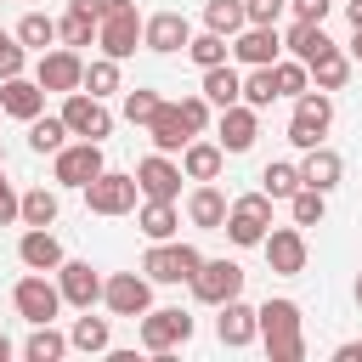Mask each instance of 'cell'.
Here are the masks:
<instances>
[{
  "label": "cell",
  "mask_w": 362,
  "mask_h": 362,
  "mask_svg": "<svg viewBox=\"0 0 362 362\" xmlns=\"http://www.w3.org/2000/svg\"><path fill=\"white\" fill-rule=\"evenodd\" d=\"M6 40H11V34H6V28H0V45H6Z\"/></svg>",
  "instance_id": "cell-56"
},
{
  "label": "cell",
  "mask_w": 362,
  "mask_h": 362,
  "mask_svg": "<svg viewBox=\"0 0 362 362\" xmlns=\"http://www.w3.org/2000/svg\"><path fill=\"white\" fill-rule=\"evenodd\" d=\"M62 124H68V136L102 141V136L113 130V113L102 107V96H90V90H68V102H62Z\"/></svg>",
  "instance_id": "cell-8"
},
{
  "label": "cell",
  "mask_w": 362,
  "mask_h": 362,
  "mask_svg": "<svg viewBox=\"0 0 362 362\" xmlns=\"http://www.w3.org/2000/svg\"><path fill=\"white\" fill-rule=\"evenodd\" d=\"M288 6H294V17H300V23H322L334 0H288Z\"/></svg>",
  "instance_id": "cell-48"
},
{
  "label": "cell",
  "mask_w": 362,
  "mask_h": 362,
  "mask_svg": "<svg viewBox=\"0 0 362 362\" xmlns=\"http://www.w3.org/2000/svg\"><path fill=\"white\" fill-rule=\"evenodd\" d=\"M339 175H345V158H339L334 147H305V164H300V181H305V187L334 192V187H339Z\"/></svg>",
  "instance_id": "cell-25"
},
{
  "label": "cell",
  "mask_w": 362,
  "mask_h": 362,
  "mask_svg": "<svg viewBox=\"0 0 362 362\" xmlns=\"http://www.w3.org/2000/svg\"><path fill=\"white\" fill-rule=\"evenodd\" d=\"M243 23H249V17H243V0H209V6H204V28H215V34H226V40H232Z\"/></svg>",
  "instance_id": "cell-37"
},
{
  "label": "cell",
  "mask_w": 362,
  "mask_h": 362,
  "mask_svg": "<svg viewBox=\"0 0 362 362\" xmlns=\"http://www.w3.org/2000/svg\"><path fill=\"white\" fill-rule=\"evenodd\" d=\"M62 136H68L62 113H57V119H45V113H34V119H28V147H34V153H57V147H62Z\"/></svg>",
  "instance_id": "cell-39"
},
{
  "label": "cell",
  "mask_w": 362,
  "mask_h": 362,
  "mask_svg": "<svg viewBox=\"0 0 362 362\" xmlns=\"http://www.w3.org/2000/svg\"><path fill=\"white\" fill-rule=\"evenodd\" d=\"M11 221H17V192L6 181V170H0V226H11Z\"/></svg>",
  "instance_id": "cell-49"
},
{
  "label": "cell",
  "mask_w": 362,
  "mask_h": 362,
  "mask_svg": "<svg viewBox=\"0 0 362 362\" xmlns=\"http://www.w3.org/2000/svg\"><path fill=\"white\" fill-rule=\"evenodd\" d=\"M57 40V17H45V11H28L23 23H17V45L23 51H45Z\"/></svg>",
  "instance_id": "cell-33"
},
{
  "label": "cell",
  "mask_w": 362,
  "mask_h": 362,
  "mask_svg": "<svg viewBox=\"0 0 362 362\" xmlns=\"http://www.w3.org/2000/svg\"><path fill=\"white\" fill-rule=\"evenodd\" d=\"M215 136H221V153H249V147H255V136H260V107H249V102L221 107Z\"/></svg>",
  "instance_id": "cell-16"
},
{
  "label": "cell",
  "mask_w": 362,
  "mask_h": 362,
  "mask_svg": "<svg viewBox=\"0 0 362 362\" xmlns=\"http://www.w3.org/2000/svg\"><path fill=\"white\" fill-rule=\"evenodd\" d=\"M345 17H351V28H362V0H345Z\"/></svg>",
  "instance_id": "cell-52"
},
{
  "label": "cell",
  "mask_w": 362,
  "mask_h": 362,
  "mask_svg": "<svg viewBox=\"0 0 362 362\" xmlns=\"http://www.w3.org/2000/svg\"><path fill=\"white\" fill-rule=\"evenodd\" d=\"M260 249H266V266H272L277 277H300V272H305V232H300V226H272V232L260 238Z\"/></svg>",
  "instance_id": "cell-13"
},
{
  "label": "cell",
  "mask_w": 362,
  "mask_h": 362,
  "mask_svg": "<svg viewBox=\"0 0 362 362\" xmlns=\"http://www.w3.org/2000/svg\"><path fill=\"white\" fill-rule=\"evenodd\" d=\"M17 260H23L28 272H57L68 255H62L57 232H45V226H28V232H23V243H17Z\"/></svg>",
  "instance_id": "cell-22"
},
{
  "label": "cell",
  "mask_w": 362,
  "mask_h": 362,
  "mask_svg": "<svg viewBox=\"0 0 362 362\" xmlns=\"http://www.w3.org/2000/svg\"><path fill=\"white\" fill-rule=\"evenodd\" d=\"M221 317H215V334H221V345H232V351H243L255 334H260V317L243 305V300H226V305H215Z\"/></svg>",
  "instance_id": "cell-23"
},
{
  "label": "cell",
  "mask_w": 362,
  "mask_h": 362,
  "mask_svg": "<svg viewBox=\"0 0 362 362\" xmlns=\"http://www.w3.org/2000/svg\"><path fill=\"white\" fill-rule=\"evenodd\" d=\"M0 113H11V119H34V113H45V90H40V79H23V74H11V79H0Z\"/></svg>",
  "instance_id": "cell-19"
},
{
  "label": "cell",
  "mask_w": 362,
  "mask_h": 362,
  "mask_svg": "<svg viewBox=\"0 0 362 362\" xmlns=\"http://www.w3.org/2000/svg\"><path fill=\"white\" fill-rule=\"evenodd\" d=\"M221 164H226L221 141H187V147H181V175H187V181H215Z\"/></svg>",
  "instance_id": "cell-27"
},
{
  "label": "cell",
  "mask_w": 362,
  "mask_h": 362,
  "mask_svg": "<svg viewBox=\"0 0 362 362\" xmlns=\"http://www.w3.org/2000/svg\"><path fill=\"white\" fill-rule=\"evenodd\" d=\"M283 45H288V57H300L305 68H311L317 57H328V51H339V45H334V40L322 34V23H300V17H294V28L283 34Z\"/></svg>",
  "instance_id": "cell-26"
},
{
  "label": "cell",
  "mask_w": 362,
  "mask_h": 362,
  "mask_svg": "<svg viewBox=\"0 0 362 362\" xmlns=\"http://www.w3.org/2000/svg\"><path fill=\"white\" fill-rule=\"evenodd\" d=\"M6 356H11V339H6V334H0V362H6Z\"/></svg>",
  "instance_id": "cell-54"
},
{
  "label": "cell",
  "mask_w": 362,
  "mask_h": 362,
  "mask_svg": "<svg viewBox=\"0 0 362 362\" xmlns=\"http://www.w3.org/2000/svg\"><path fill=\"white\" fill-rule=\"evenodd\" d=\"M356 305H362V277H356Z\"/></svg>",
  "instance_id": "cell-55"
},
{
  "label": "cell",
  "mask_w": 362,
  "mask_h": 362,
  "mask_svg": "<svg viewBox=\"0 0 362 362\" xmlns=\"http://www.w3.org/2000/svg\"><path fill=\"white\" fill-rule=\"evenodd\" d=\"M272 96H277L272 68H249V74H243V102H249V107H272Z\"/></svg>",
  "instance_id": "cell-43"
},
{
  "label": "cell",
  "mask_w": 362,
  "mask_h": 362,
  "mask_svg": "<svg viewBox=\"0 0 362 362\" xmlns=\"http://www.w3.org/2000/svg\"><path fill=\"white\" fill-rule=\"evenodd\" d=\"M192 294H198L204 305L238 300V294H243V266H238V260H204V266L192 272Z\"/></svg>",
  "instance_id": "cell-10"
},
{
  "label": "cell",
  "mask_w": 362,
  "mask_h": 362,
  "mask_svg": "<svg viewBox=\"0 0 362 362\" xmlns=\"http://www.w3.org/2000/svg\"><path fill=\"white\" fill-rule=\"evenodd\" d=\"M175 226H181V209H175V198H147V204H141V232H147V243H164V238H175Z\"/></svg>",
  "instance_id": "cell-28"
},
{
  "label": "cell",
  "mask_w": 362,
  "mask_h": 362,
  "mask_svg": "<svg viewBox=\"0 0 362 362\" xmlns=\"http://www.w3.org/2000/svg\"><path fill=\"white\" fill-rule=\"evenodd\" d=\"M187 40H192V28H187V17H181V11H153V17L141 23V45H147V51H158V57L187 51Z\"/></svg>",
  "instance_id": "cell-18"
},
{
  "label": "cell",
  "mask_w": 362,
  "mask_h": 362,
  "mask_svg": "<svg viewBox=\"0 0 362 362\" xmlns=\"http://www.w3.org/2000/svg\"><path fill=\"white\" fill-rule=\"evenodd\" d=\"M79 90H90V96H113V90H119V62H113V57H96V62H85V79H79Z\"/></svg>",
  "instance_id": "cell-38"
},
{
  "label": "cell",
  "mask_w": 362,
  "mask_h": 362,
  "mask_svg": "<svg viewBox=\"0 0 362 362\" xmlns=\"http://www.w3.org/2000/svg\"><path fill=\"white\" fill-rule=\"evenodd\" d=\"M204 266V255L192 249V243H153L147 255H141V272H147V283H192V272Z\"/></svg>",
  "instance_id": "cell-5"
},
{
  "label": "cell",
  "mask_w": 362,
  "mask_h": 362,
  "mask_svg": "<svg viewBox=\"0 0 362 362\" xmlns=\"http://www.w3.org/2000/svg\"><path fill=\"white\" fill-rule=\"evenodd\" d=\"M272 79H277V96H300V90H311V68H305L300 57H277V62H272Z\"/></svg>",
  "instance_id": "cell-34"
},
{
  "label": "cell",
  "mask_w": 362,
  "mask_h": 362,
  "mask_svg": "<svg viewBox=\"0 0 362 362\" xmlns=\"http://www.w3.org/2000/svg\"><path fill=\"white\" fill-rule=\"evenodd\" d=\"M334 356H339V362H362V345H339Z\"/></svg>",
  "instance_id": "cell-51"
},
{
  "label": "cell",
  "mask_w": 362,
  "mask_h": 362,
  "mask_svg": "<svg viewBox=\"0 0 362 362\" xmlns=\"http://www.w3.org/2000/svg\"><path fill=\"white\" fill-rule=\"evenodd\" d=\"M57 40H62V45H74V51H79V45H90V40H96V17L68 11V17L57 23Z\"/></svg>",
  "instance_id": "cell-42"
},
{
  "label": "cell",
  "mask_w": 362,
  "mask_h": 362,
  "mask_svg": "<svg viewBox=\"0 0 362 362\" xmlns=\"http://www.w3.org/2000/svg\"><path fill=\"white\" fill-rule=\"evenodd\" d=\"M96 45H102V57H113V62L136 57V45H141V17H136V0H102Z\"/></svg>",
  "instance_id": "cell-2"
},
{
  "label": "cell",
  "mask_w": 362,
  "mask_h": 362,
  "mask_svg": "<svg viewBox=\"0 0 362 362\" xmlns=\"http://www.w3.org/2000/svg\"><path fill=\"white\" fill-rule=\"evenodd\" d=\"M175 107H181L187 130H192V136H204V124H209V96H181Z\"/></svg>",
  "instance_id": "cell-45"
},
{
  "label": "cell",
  "mask_w": 362,
  "mask_h": 362,
  "mask_svg": "<svg viewBox=\"0 0 362 362\" xmlns=\"http://www.w3.org/2000/svg\"><path fill=\"white\" fill-rule=\"evenodd\" d=\"M23 57H28V51H23V45H17V34H11V40L0 45V79H11V74H23Z\"/></svg>",
  "instance_id": "cell-47"
},
{
  "label": "cell",
  "mask_w": 362,
  "mask_h": 362,
  "mask_svg": "<svg viewBox=\"0 0 362 362\" xmlns=\"http://www.w3.org/2000/svg\"><path fill=\"white\" fill-rule=\"evenodd\" d=\"M0 170H6V147H0Z\"/></svg>",
  "instance_id": "cell-57"
},
{
  "label": "cell",
  "mask_w": 362,
  "mask_h": 362,
  "mask_svg": "<svg viewBox=\"0 0 362 362\" xmlns=\"http://www.w3.org/2000/svg\"><path fill=\"white\" fill-rule=\"evenodd\" d=\"M204 96H209L215 107H232V102H243V74H238V68H226V62L204 68Z\"/></svg>",
  "instance_id": "cell-29"
},
{
  "label": "cell",
  "mask_w": 362,
  "mask_h": 362,
  "mask_svg": "<svg viewBox=\"0 0 362 362\" xmlns=\"http://www.w3.org/2000/svg\"><path fill=\"white\" fill-rule=\"evenodd\" d=\"M311 79H317V90H339V85L351 79V57H339V51L317 57V62H311Z\"/></svg>",
  "instance_id": "cell-40"
},
{
  "label": "cell",
  "mask_w": 362,
  "mask_h": 362,
  "mask_svg": "<svg viewBox=\"0 0 362 362\" xmlns=\"http://www.w3.org/2000/svg\"><path fill=\"white\" fill-rule=\"evenodd\" d=\"M107 345H113L107 317H90V311H85V317L68 328V351H90V356H96V351H107Z\"/></svg>",
  "instance_id": "cell-30"
},
{
  "label": "cell",
  "mask_w": 362,
  "mask_h": 362,
  "mask_svg": "<svg viewBox=\"0 0 362 362\" xmlns=\"http://www.w3.org/2000/svg\"><path fill=\"white\" fill-rule=\"evenodd\" d=\"M136 187L141 198H175L181 192V164H170V153H153L136 164Z\"/></svg>",
  "instance_id": "cell-20"
},
{
  "label": "cell",
  "mask_w": 362,
  "mask_h": 362,
  "mask_svg": "<svg viewBox=\"0 0 362 362\" xmlns=\"http://www.w3.org/2000/svg\"><path fill=\"white\" fill-rule=\"evenodd\" d=\"M17 221H28V226H51V221H57V192H45V187L23 192V198H17Z\"/></svg>",
  "instance_id": "cell-35"
},
{
  "label": "cell",
  "mask_w": 362,
  "mask_h": 362,
  "mask_svg": "<svg viewBox=\"0 0 362 362\" xmlns=\"http://www.w3.org/2000/svg\"><path fill=\"white\" fill-rule=\"evenodd\" d=\"M187 57H192L198 68H215V62H226V57H232V40H226V34H215V28H204V34H192V40H187Z\"/></svg>",
  "instance_id": "cell-31"
},
{
  "label": "cell",
  "mask_w": 362,
  "mask_h": 362,
  "mask_svg": "<svg viewBox=\"0 0 362 362\" xmlns=\"http://www.w3.org/2000/svg\"><path fill=\"white\" fill-rule=\"evenodd\" d=\"M322 198H328V192H317V187H300V192L288 198V215H294V226H317V221H322V209H328Z\"/></svg>",
  "instance_id": "cell-41"
},
{
  "label": "cell",
  "mask_w": 362,
  "mask_h": 362,
  "mask_svg": "<svg viewBox=\"0 0 362 362\" xmlns=\"http://www.w3.org/2000/svg\"><path fill=\"white\" fill-rule=\"evenodd\" d=\"M34 79H40V90H79V79H85V57L74 51V45H57V51H40V68H34Z\"/></svg>",
  "instance_id": "cell-12"
},
{
  "label": "cell",
  "mask_w": 362,
  "mask_h": 362,
  "mask_svg": "<svg viewBox=\"0 0 362 362\" xmlns=\"http://www.w3.org/2000/svg\"><path fill=\"white\" fill-rule=\"evenodd\" d=\"M68 11H85V17H96V23H102V0H68Z\"/></svg>",
  "instance_id": "cell-50"
},
{
  "label": "cell",
  "mask_w": 362,
  "mask_h": 362,
  "mask_svg": "<svg viewBox=\"0 0 362 362\" xmlns=\"http://www.w3.org/2000/svg\"><path fill=\"white\" fill-rule=\"evenodd\" d=\"M328 124H334V102H328L322 90H300V96H294V119H288V141H294L300 153H305V147H322Z\"/></svg>",
  "instance_id": "cell-3"
},
{
  "label": "cell",
  "mask_w": 362,
  "mask_h": 362,
  "mask_svg": "<svg viewBox=\"0 0 362 362\" xmlns=\"http://www.w3.org/2000/svg\"><path fill=\"white\" fill-rule=\"evenodd\" d=\"M51 158H57V187H85V181H96V175L107 170V164H102V141H85V136H79L74 147L62 141Z\"/></svg>",
  "instance_id": "cell-9"
},
{
  "label": "cell",
  "mask_w": 362,
  "mask_h": 362,
  "mask_svg": "<svg viewBox=\"0 0 362 362\" xmlns=\"http://www.w3.org/2000/svg\"><path fill=\"white\" fill-rule=\"evenodd\" d=\"M136 175H119V170H102L96 181H85V204L90 215H130L136 209Z\"/></svg>",
  "instance_id": "cell-7"
},
{
  "label": "cell",
  "mask_w": 362,
  "mask_h": 362,
  "mask_svg": "<svg viewBox=\"0 0 362 362\" xmlns=\"http://www.w3.org/2000/svg\"><path fill=\"white\" fill-rule=\"evenodd\" d=\"M277 51H283L277 23H243V28L232 34V57H238L243 68H272V62H277Z\"/></svg>",
  "instance_id": "cell-11"
},
{
  "label": "cell",
  "mask_w": 362,
  "mask_h": 362,
  "mask_svg": "<svg viewBox=\"0 0 362 362\" xmlns=\"http://www.w3.org/2000/svg\"><path fill=\"white\" fill-rule=\"evenodd\" d=\"M283 6H288V0H243V17H249V23H277Z\"/></svg>",
  "instance_id": "cell-46"
},
{
  "label": "cell",
  "mask_w": 362,
  "mask_h": 362,
  "mask_svg": "<svg viewBox=\"0 0 362 362\" xmlns=\"http://www.w3.org/2000/svg\"><path fill=\"white\" fill-rule=\"evenodd\" d=\"M226 192L215 187V181H198L192 187V198H187V221L198 226V232H221V221H226Z\"/></svg>",
  "instance_id": "cell-21"
},
{
  "label": "cell",
  "mask_w": 362,
  "mask_h": 362,
  "mask_svg": "<svg viewBox=\"0 0 362 362\" xmlns=\"http://www.w3.org/2000/svg\"><path fill=\"white\" fill-rule=\"evenodd\" d=\"M158 113V90H124V119L130 124H147Z\"/></svg>",
  "instance_id": "cell-44"
},
{
  "label": "cell",
  "mask_w": 362,
  "mask_h": 362,
  "mask_svg": "<svg viewBox=\"0 0 362 362\" xmlns=\"http://www.w3.org/2000/svg\"><path fill=\"white\" fill-rule=\"evenodd\" d=\"M221 232L232 238V243H260L266 232H272V198L266 192H243V198H232V209H226V221H221Z\"/></svg>",
  "instance_id": "cell-4"
},
{
  "label": "cell",
  "mask_w": 362,
  "mask_h": 362,
  "mask_svg": "<svg viewBox=\"0 0 362 362\" xmlns=\"http://www.w3.org/2000/svg\"><path fill=\"white\" fill-rule=\"evenodd\" d=\"M102 300H107L113 317H141L153 305V283L136 277V272H113V277H102Z\"/></svg>",
  "instance_id": "cell-14"
},
{
  "label": "cell",
  "mask_w": 362,
  "mask_h": 362,
  "mask_svg": "<svg viewBox=\"0 0 362 362\" xmlns=\"http://www.w3.org/2000/svg\"><path fill=\"white\" fill-rule=\"evenodd\" d=\"M57 288H62V305H79V311H90L102 300V277H96L90 260H62L57 266Z\"/></svg>",
  "instance_id": "cell-17"
},
{
  "label": "cell",
  "mask_w": 362,
  "mask_h": 362,
  "mask_svg": "<svg viewBox=\"0 0 362 362\" xmlns=\"http://www.w3.org/2000/svg\"><path fill=\"white\" fill-rule=\"evenodd\" d=\"M300 187H305V181H300V164H283V158H277V164L260 170V192H266V198H294Z\"/></svg>",
  "instance_id": "cell-32"
},
{
  "label": "cell",
  "mask_w": 362,
  "mask_h": 362,
  "mask_svg": "<svg viewBox=\"0 0 362 362\" xmlns=\"http://www.w3.org/2000/svg\"><path fill=\"white\" fill-rule=\"evenodd\" d=\"M255 317H260V334H266L272 362H300V356H305V339H300V305H294V300H266Z\"/></svg>",
  "instance_id": "cell-1"
},
{
  "label": "cell",
  "mask_w": 362,
  "mask_h": 362,
  "mask_svg": "<svg viewBox=\"0 0 362 362\" xmlns=\"http://www.w3.org/2000/svg\"><path fill=\"white\" fill-rule=\"evenodd\" d=\"M351 57H356V62H362V28H356V34H351Z\"/></svg>",
  "instance_id": "cell-53"
},
{
  "label": "cell",
  "mask_w": 362,
  "mask_h": 362,
  "mask_svg": "<svg viewBox=\"0 0 362 362\" xmlns=\"http://www.w3.org/2000/svg\"><path fill=\"white\" fill-rule=\"evenodd\" d=\"M147 136H153V147H158V153H181V147L192 141V130H187V119H181V107H175V102H158V113L147 119Z\"/></svg>",
  "instance_id": "cell-24"
},
{
  "label": "cell",
  "mask_w": 362,
  "mask_h": 362,
  "mask_svg": "<svg viewBox=\"0 0 362 362\" xmlns=\"http://www.w3.org/2000/svg\"><path fill=\"white\" fill-rule=\"evenodd\" d=\"M11 305H17V317H23V322H51V317L62 311V288H57V283H45V277L34 272V277H23V283L11 288Z\"/></svg>",
  "instance_id": "cell-15"
},
{
  "label": "cell",
  "mask_w": 362,
  "mask_h": 362,
  "mask_svg": "<svg viewBox=\"0 0 362 362\" xmlns=\"http://www.w3.org/2000/svg\"><path fill=\"white\" fill-rule=\"evenodd\" d=\"M187 339H192V317H187L181 305H158V311L147 305V311H141V345H147L153 356H170V351L187 345Z\"/></svg>",
  "instance_id": "cell-6"
},
{
  "label": "cell",
  "mask_w": 362,
  "mask_h": 362,
  "mask_svg": "<svg viewBox=\"0 0 362 362\" xmlns=\"http://www.w3.org/2000/svg\"><path fill=\"white\" fill-rule=\"evenodd\" d=\"M62 351H68V339H62V334H57L51 322H34V334H28L23 356H28V362H57Z\"/></svg>",
  "instance_id": "cell-36"
}]
</instances>
